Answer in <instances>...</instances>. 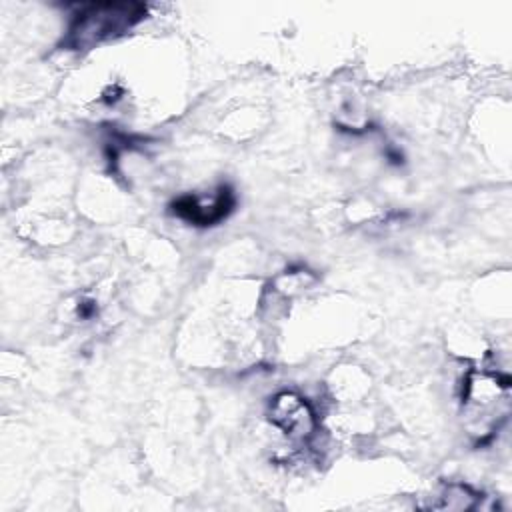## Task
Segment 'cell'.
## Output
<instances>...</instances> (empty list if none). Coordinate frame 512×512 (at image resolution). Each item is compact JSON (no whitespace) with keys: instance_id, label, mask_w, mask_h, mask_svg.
Instances as JSON below:
<instances>
[{"instance_id":"6da1fadb","label":"cell","mask_w":512,"mask_h":512,"mask_svg":"<svg viewBox=\"0 0 512 512\" xmlns=\"http://www.w3.org/2000/svg\"><path fill=\"white\" fill-rule=\"evenodd\" d=\"M144 14L146 8L132 2L86 4L74 14L64 44L72 50H90L128 32Z\"/></svg>"},{"instance_id":"7a4b0ae2","label":"cell","mask_w":512,"mask_h":512,"mask_svg":"<svg viewBox=\"0 0 512 512\" xmlns=\"http://www.w3.org/2000/svg\"><path fill=\"white\" fill-rule=\"evenodd\" d=\"M270 422L292 440H308L316 432V412L296 392H280L270 402Z\"/></svg>"},{"instance_id":"3957f363","label":"cell","mask_w":512,"mask_h":512,"mask_svg":"<svg viewBox=\"0 0 512 512\" xmlns=\"http://www.w3.org/2000/svg\"><path fill=\"white\" fill-rule=\"evenodd\" d=\"M234 206V194L228 186H220L216 192L206 196H180L172 204V212L196 226H212L224 220Z\"/></svg>"},{"instance_id":"277c9868","label":"cell","mask_w":512,"mask_h":512,"mask_svg":"<svg viewBox=\"0 0 512 512\" xmlns=\"http://www.w3.org/2000/svg\"><path fill=\"white\" fill-rule=\"evenodd\" d=\"M480 496L464 486V484H450L444 494L440 496V502L434 504V508H442V510H470L476 508Z\"/></svg>"}]
</instances>
